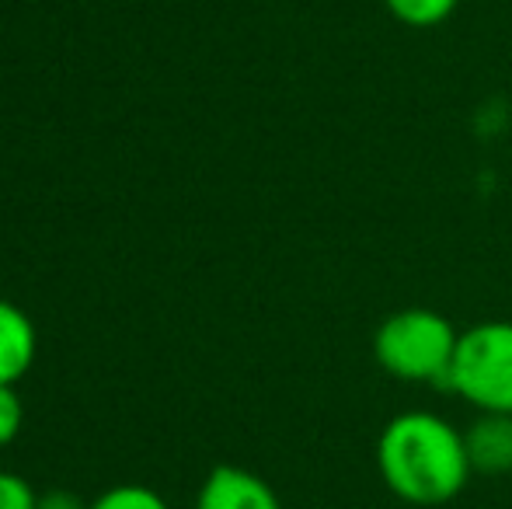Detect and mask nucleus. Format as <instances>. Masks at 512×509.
Segmentation results:
<instances>
[{
  "label": "nucleus",
  "instance_id": "f257e3e1",
  "mask_svg": "<svg viewBox=\"0 0 512 509\" xmlns=\"http://www.w3.org/2000/svg\"><path fill=\"white\" fill-rule=\"evenodd\" d=\"M377 468L387 489L411 506L450 503L474 475L464 433L436 412L394 415L377 440Z\"/></svg>",
  "mask_w": 512,
  "mask_h": 509
},
{
  "label": "nucleus",
  "instance_id": "f03ea898",
  "mask_svg": "<svg viewBox=\"0 0 512 509\" xmlns=\"http://www.w3.org/2000/svg\"><path fill=\"white\" fill-rule=\"evenodd\" d=\"M460 332L429 307H405L391 314L373 335L377 363L398 381L411 384H450L453 353Z\"/></svg>",
  "mask_w": 512,
  "mask_h": 509
},
{
  "label": "nucleus",
  "instance_id": "7ed1b4c3",
  "mask_svg": "<svg viewBox=\"0 0 512 509\" xmlns=\"http://www.w3.org/2000/svg\"><path fill=\"white\" fill-rule=\"evenodd\" d=\"M446 387L481 412L512 415V321H481L460 332Z\"/></svg>",
  "mask_w": 512,
  "mask_h": 509
},
{
  "label": "nucleus",
  "instance_id": "20e7f679",
  "mask_svg": "<svg viewBox=\"0 0 512 509\" xmlns=\"http://www.w3.org/2000/svg\"><path fill=\"white\" fill-rule=\"evenodd\" d=\"M196 509H283V503L272 492V485L255 471L220 464L206 475Z\"/></svg>",
  "mask_w": 512,
  "mask_h": 509
},
{
  "label": "nucleus",
  "instance_id": "39448f33",
  "mask_svg": "<svg viewBox=\"0 0 512 509\" xmlns=\"http://www.w3.org/2000/svg\"><path fill=\"white\" fill-rule=\"evenodd\" d=\"M471 471L481 475H509L512 471V415L481 412L478 422L464 433Z\"/></svg>",
  "mask_w": 512,
  "mask_h": 509
},
{
  "label": "nucleus",
  "instance_id": "423d86ee",
  "mask_svg": "<svg viewBox=\"0 0 512 509\" xmlns=\"http://www.w3.org/2000/svg\"><path fill=\"white\" fill-rule=\"evenodd\" d=\"M35 360V328L21 307L0 300V384H14Z\"/></svg>",
  "mask_w": 512,
  "mask_h": 509
},
{
  "label": "nucleus",
  "instance_id": "0eeeda50",
  "mask_svg": "<svg viewBox=\"0 0 512 509\" xmlns=\"http://www.w3.org/2000/svg\"><path fill=\"white\" fill-rule=\"evenodd\" d=\"M387 11L408 28H432L443 25L453 11H457L460 0H384Z\"/></svg>",
  "mask_w": 512,
  "mask_h": 509
},
{
  "label": "nucleus",
  "instance_id": "6e6552de",
  "mask_svg": "<svg viewBox=\"0 0 512 509\" xmlns=\"http://www.w3.org/2000/svg\"><path fill=\"white\" fill-rule=\"evenodd\" d=\"M88 509H171L147 485H115L105 496H98Z\"/></svg>",
  "mask_w": 512,
  "mask_h": 509
},
{
  "label": "nucleus",
  "instance_id": "1a4fd4ad",
  "mask_svg": "<svg viewBox=\"0 0 512 509\" xmlns=\"http://www.w3.org/2000/svg\"><path fill=\"white\" fill-rule=\"evenodd\" d=\"M0 509H39V496L21 475L0 471Z\"/></svg>",
  "mask_w": 512,
  "mask_h": 509
},
{
  "label": "nucleus",
  "instance_id": "9d476101",
  "mask_svg": "<svg viewBox=\"0 0 512 509\" xmlns=\"http://www.w3.org/2000/svg\"><path fill=\"white\" fill-rule=\"evenodd\" d=\"M21 419H25V408L14 394V384H0V447L21 433Z\"/></svg>",
  "mask_w": 512,
  "mask_h": 509
},
{
  "label": "nucleus",
  "instance_id": "9b49d317",
  "mask_svg": "<svg viewBox=\"0 0 512 509\" xmlns=\"http://www.w3.org/2000/svg\"><path fill=\"white\" fill-rule=\"evenodd\" d=\"M39 509H88L77 496L70 492H49V496H39Z\"/></svg>",
  "mask_w": 512,
  "mask_h": 509
}]
</instances>
